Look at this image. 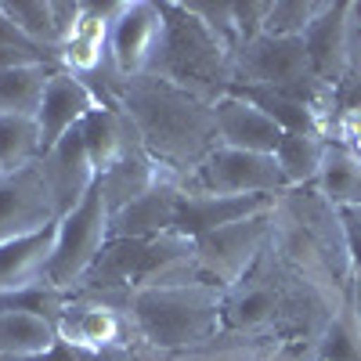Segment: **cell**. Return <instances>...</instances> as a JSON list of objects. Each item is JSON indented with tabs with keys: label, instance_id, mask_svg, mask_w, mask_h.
I'll list each match as a JSON object with an SVG mask.
<instances>
[{
	"label": "cell",
	"instance_id": "20",
	"mask_svg": "<svg viewBox=\"0 0 361 361\" xmlns=\"http://www.w3.org/2000/svg\"><path fill=\"white\" fill-rule=\"evenodd\" d=\"M54 350V318L25 307H0V361H40Z\"/></svg>",
	"mask_w": 361,
	"mask_h": 361
},
{
	"label": "cell",
	"instance_id": "2",
	"mask_svg": "<svg viewBox=\"0 0 361 361\" xmlns=\"http://www.w3.org/2000/svg\"><path fill=\"white\" fill-rule=\"evenodd\" d=\"M130 318L137 329V347H192L224 329V289L214 282L137 289L130 296Z\"/></svg>",
	"mask_w": 361,
	"mask_h": 361
},
{
	"label": "cell",
	"instance_id": "9",
	"mask_svg": "<svg viewBox=\"0 0 361 361\" xmlns=\"http://www.w3.org/2000/svg\"><path fill=\"white\" fill-rule=\"evenodd\" d=\"M119 0H83V15L76 33L69 37V44L58 51V66L66 73H73L76 80H83L94 94L102 98V105L116 109V94H119V80L112 69V54H109V33H112V18H116Z\"/></svg>",
	"mask_w": 361,
	"mask_h": 361
},
{
	"label": "cell",
	"instance_id": "31",
	"mask_svg": "<svg viewBox=\"0 0 361 361\" xmlns=\"http://www.w3.org/2000/svg\"><path fill=\"white\" fill-rule=\"evenodd\" d=\"M80 15H83V0H51V18H54V40H58V51H62V47L69 44V37L76 33Z\"/></svg>",
	"mask_w": 361,
	"mask_h": 361
},
{
	"label": "cell",
	"instance_id": "12",
	"mask_svg": "<svg viewBox=\"0 0 361 361\" xmlns=\"http://www.w3.org/2000/svg\"><path fill=\"white\" fill-rule=\"evenodd\" d=\"M40 170H44V180H47V192L54 199V209H58V221L87 199V192L98 185V170H94V159L87 152V141H83V130H69L54 148L40 156Z\"/></svg>",
	"mask_w": 361,
	"mask_h": 361
},
{
	"label": "cell",
	"instance_id": "7",
	"mask_svg": "<svg viewBox=\"0 0 361 361\" xmlns=\"http://www.w3.org/2000/svg\"><path fill=\"white\" fill-rule=\"evenodd\" d=\"M271 231H275V206L264 209V214H253V217H243L235 224L199 235L195 253H199L202 279L221 289L238 286L253 271V264L264 257V250L271 246Z\"/></svg>",
	"mask_w": 361,
	"mask_h": 361
},
{
	"label": "cell",
	"instance_id": "36",
	"mask_svg": "<svg viewBox=\"0 0 361 361\" xmlns=\"http://www.w3.org/2000/svg\"><path fill=\"white\" fill-rule=\"evenodd\" d=\"M40 361H44V357H40Z\"/></svg>",
	"mask_w": 361,
	"mask_h": 361
},
{
	"label": "cell",
	"instance_id": "15",
	"mask_svg": "<svg viewBox=\"0 0 361 361\" xmlns=\"http://www.w3.org/2000/svg\"><path fill=\"white\" fill-rule=\"evenodd\" d=\"M214 116H217V141L228 148H243V152L275 156V148L286 134L260 105H253L238 90H228L214 102Z\"/></svg>",
	"mask_w": 361,
	"mask_h": 361
},
{
	"label": "cell",
	"instance_id": "16",
	"mask_svg": "<svg viewBox=\"0 0 361 361\" xmlns=\"http://www.w3.org/2000/svg\"><path fill=\"white\" fill-rule=\"evenodd\" d=\"M192 282H206L199 267V253H195V238L180 231L145 238L137 289H166V286H192Z\"/></svg>",
	"mask_w": 361,
	"mask_h": 361
},
{
	"label": "cell",
	"instance_id": "3",
	"mask_svg": "<svg viewBox=\"0 0 361 361\" xmlns=\"http://www.w3.org/2000/svg\"><path fill=\"white\" fill-rule=\"evenodd\" d=\"M163 15H166V33H163V51L156 58L152 76L180 83L209 102L228 94L235 80L231 51H224L209 37V29L195 15H188L180 0H163Z\"/></svg>",
	"mask_w": 361,
	"mask_h": 361
},
{
	"label": "cell",
	"instance_id": "28",
	"mask_svg": "<svg viewBox=\"0 0 361 361\" xmlns=\"http://www.w3.org/2000/svg\"><path fill=\"white\" fill-rule=\"evenodd\" d=\"M336 98L340 112L333 119V130H329V145H340L343 152L361 159V76L350 73L343 83H336Z\"/></svg>",
	"mask_w": 361,
	"mask_h": 361
},
{
	"label": "cell",
	"instance_id": "14",
	"mask_svg": "<svg viewBox=\"0 0 361 361\" xmlns=\"http://www.w3.org/2000/svg\"><path fill=\"white\" fill-rule=\"evenodd\" d=\"M180 199H185L180 177L166 170L141 199H134L130 206L119 209V214H112L109 235L112 238H159V235L177 228Z\"/></svg>",
	"mask_w": 361,
	"mask_h": 361
},
{
	"label": "cell",
	"instance_id": "18",
	"mask_svg": "<svg viewBox=\"0 0 361 361\" xmlns=\"http://www.w3.org/2000/svg\"><path fill=\"white\" fill-rule=\"evenodd\" d=\"M51 246H54V228L0 246V304L25 296V293L47 289Z\"/></svg>",
	"mask_w": 361,
	"mask_h": 361
},
{
	"label": "cell",
	"instance_id": "21",
	"mask_svg": "<svg viewBox=\"0 0 361 361\" xmlns=\"http://www.w3.org/2000/svg\"><path fill=\"white\" fill-rule=\"evenodd\" d=\"M80 130H83L87 152H90V159H94V170L98 173H105L109 166H116L123 156L145 148L141 137H137V130H134V123H130V116L123 109H112V105L90 112L83 123H80Z\"/></svg>",
	"mask_w": 361,
	"mask_h": 361
},
{
	"label": "cell",
	"instance_id": "29",
	"mask_svg": "<svg viewBox=\"0 0 361 361\" xmlns=\"http://www.w3.org/2000/svg\"><path fill=\"white\" fill-rule=\"evenodd\" d=\"M329 0H271L264 33L267 37H307V29L325 15Z\"/></svg>",
	"mask_w": 361,
	"mask_h": 361
},
{
	"label": "cell",
	"instance_id": "30",
	"mask_svg": "<svg viewBox=\"0 0 361 361\" xmlns=\"http://www.w3.org/2000/svg\"><path fill=\"white\" fill-rule=\"evenodd\" d=\"M180 4H185V11L195 15L209 29V37H214L224 51H231V58H235V51L243 47V33H238L231 0H221V4H214V0H180Z\"/></svg>",
	"mask_w": 361,
	"mask_h": 361
},
{
	"label": "cell",
	"instance_id": "4",
	"mask_svg": "<svg viewBox=\"0 0 361 361\" xmlns=\"http://www.w3.org/2000/svg\"><path fill=\"white\" fill-rule=\"evenodd\" d=\"M58 343L80 361H130L137 350V329L130 307L94 296H62L54 311Z\"/></svg>",
	"mask_w": 361,
	"mask_h": 361
},
{
	"label": "cell",
	"instance_id": "17",
	"mask_svg": "<svg viewBox=\"0 0 361 361\" xmlns=\"http://www.w3.org/2000/svg\"><path fill=\"white\" fill-rule=\"evenodd\" d=\"M311 73L322 83H343L350 76V4H329L325 15L307 29Z\"/></svg>",
	"mask_w": 361,
	"mask_h": 361
},
{
	"label": "cell",
	"instance_id": "19",
	"mask_svg": "<svg viewBox=\"0 0 361 361\" xmlns=\"http://www.w3.org/2000/svg\"><path fill=\"white\" fill-rule=\"evenodd\" d=\"M279 195H185L180 199V214H177V228L180 235L199 238L214 228L235 224L243 217L264 214L275 206Z\"/></svg>",
	"mask_w": 361,
	"mask_h": 361
},
{
	"label": "cell",
	"instance_id": "11",
	"mask_svg": "<svg viewBox=\"0 0 361 361\" xmlns=\"http://www.w3.org/2000/svg\"><path fill=\"white\" fill-rule=\"evenodd\" d=\"M58 224V209L47 192L40 163L0 173V246L40 235Z\"/></svg>",
	"mask_w": 361,
	"mask_h": 361
},
{
	"label": "cell",
	"instance_id": "33",
	"mask_svg": "<svg viewBox=\"0 0 361 361\" xmlns=\"http://www.w3.org/2000/svg\"><path fill=\"white\" fill-rule=\"evenodd\" d=\"M37 62H51V58L40 54V51H22V47L0 44V73H4V69H18V66H37ZM51 66H54V62H51Z\"/></svg>",
	"mask_w": 361,
	"mask_h": 361
},
{
	"label": "cell",
	"instance_id": "24",
	"mask_svg": "<svg viewBox=\"0 0 361 361\" xmlns=\"http://www.w3.org/2000/svg\"><path fill=\"white\" fill-rule=\"evenodd\" d=\"M314 188L329 206H336V209L361 206V159L343 152L340 145H329Z\"/></svg>",
	"mask_w": 361,
	"mask_h": 361
},
{
	"label": "cell",
	"instance_id": "25",
	"mask_svg": "<svg viewBox=\"0 0 361 361\" xmlns=\"http://www.w3.org/2000/svg\"><path fill=\"white\" fill-rule=\"evenodd\" d=\"M58 66L37 62V66H18L0 73V116H37L44 87Z\"/></svg>",
	"mask_w": 361,
	"mask_h": 361
},
{
	"label": "cell",
	"instance_id": "13",
	"mask_svg": "<svg viewBox=\"0 0 361 361\" xmlns=\"http://www.w3.org/2000/svg\"><path fill=\"white\" fill-rule=\"evenodd\" d=\"M105 109L102 98L90 90L83 80H76L73 73L66 69H54L47 87H44V98H40V109H37V127H40V145L44 152L54 148L69 130H76L90 112Z\"/></svg>",
	"mask_w": 361,
	"mask_h": 361
},
{
	"label": "cell",
	"instance_id": "1",
	"mask_svg": "<svg viewBox=\"0 0 361 361\" xmlns=\"http://www.w3.org/2000/svg\"><path fill=\"white\" fill-rule=\"evenodd\" d=\"M116 109L130 116L145 152L180 180L221 145L214 102L163 76L123 80Z\"/></svg>",
	"mask_w": 361,
	"mask_h": 361
},
{
	"label": "cell",
	"instance_id": "23",
	"mask_svg": "<svg viewBox=\"0 0 361 361\" xmlns=\"http://www.w3.org/2000/svg\"><path fill=\"white\" fill-rule=\"evenodd\" d=\"M329 141L318 134H282L279 148H275V163L286 177V188H314L322 159H325Z\"/></svg>",
	"mask_w": 361,
	"mask_h": 361
},
{
	"label": "cell",
	"instance_id": "27",
	"mask_svg": "<svg viewBox=\"0 0 361 361\" xmlns=\"http://www.w3.org/2000/svg\"><path fill=\"white\" fill-rule=\"evenodd\" d=\"M8 18L22 29V37L37 51L51 54L58 62V40H54V18H51V0H0ZM62 69V66H58Z\"/></svg>",
	"mask_w": 361,
	"mask_h": 361
},
{
	"label": "cell",
	"instance_id": "6",
	"mask_svg": "<svg viewBox=\"0 0 361 361\" xmlns=\"http://www.w3.org/2000/svg\"><path fill=\"white\" fill-rule=\"evenodd\" d=\"M235 80L231 90H279L304 102L307 87L314 83L311 54L304 37H253L235 51Z\"/></svg>",
	"mask_w": 361,
	"mask_h": 361
},
{
	"label": "cell",
	"instance_id": "35",
	"mask_svg": "<svg viewBox=\"0 0 361 361\" xmlns=\"http://www.w3.org/2000/svg\"><path fill=\"white\" fill-rule=\"evenodd\" d=\"M130 361H137V357H130Z\"/></svg>",
	"mask_w": 361,
	"mask_h": 361
},
{
	"label": "cell",
	"instance_id": "10",
	"mask_svg": "<svg viewBox=\"0 0 361 361\" xmlns=\"http://www.w3.org/2000/svg\"><path fill=\"white\" fill-rule=\"evenodd\" d=\"M166 15L156 0H119L112 33H109V54L119 80L152 76L156 58L163 51Z\"/></svg>",
	"mask_w": 361,
	"mask_h": 361
},
{
	"label": "cell",
	"instance_id": "22",
	"mask_svg": "<svg viewBox=\"0 0 361 361\" xmlns=\"http://www.w3.org/2000/svg\"><path fill=\"white\" fill-rule=\"evenodd\" d=\"M163 173H166V170H163L152 156H148L145 148H137V152L123 156L116 166H109L105 173H98V188H102V195H105L109 214H119L123 206H130L134 199H141Z\"/></svg>",
	"mask_w": 361,
	"mask_h": 361
},
{
	"label": "cell",
	"instance_id": "26",
	"mask_svg": "<svg viewBox=\"0 0 361 361\" xmlns=\"http://www.w3.org/2000/svg\"><path fill=\"white\" fill-rule=\"evenodd\" d=\"M44 156L37 116H0V173L33 166Z\"/></svg>",
	"mask_w": 361,
	"mask_h": 361
},
{
	"label": "cell",
	"instance_id": "34",
	"mask_svg": "<svg viewBox=\"0 0 361 361\" xmlns=\"http://www.w3.org/2000/svg\"><path fill=\"white\" fill-rule=\"evenodd\" d=\"M0 44H8V47H22V51H37L33 44H29V40L22 37V29L8 18L4 4H0ZM40 54H44V51H40ZM47 58H51V54H47ZM51 62H54V58H51ZM54 66H58V62H54Z\"/></svg>",
	"mask_w": 361,
	"mask_h": 361
},
{
	"label": "cell",
	"instance_id": "8",
	"mask_svg": "<svg viewBox=\"0 0 361 361\" xmlns=\"http://www.w3.org/2000/svg\"><path fill=\"white\" fill-rule=\"evenodd\" d=\"M185 195H282L286 177L275 156L217 145L185 180Z\"/></svg>",
	"mask_w": 361,
	"mask_h": 361
},
{
	"label": "cell",
	"instance_id": "32",
	"mask_svg": "<svg viewBox=\"0 0 361 361\" xmlns=\"http://www.w3.org/2000/svg\"><path fill=\"white\" fill-rule=\"evenodd\" d=\"M267 4L271 0H246V4H235V22H238V33H243V44L264 33Z\"/></svg>",
	"mask_w": 361,
	"mask_h": 361
},
{
	"label": "cell",
	"instance_id": "5",
	"mask_svg": "<svg viewBox=\"0 0 361 361\" xmlns=\"http://www.w3.org/2000/svg\"><path fill=\"white\" fill-rule=\"evenodd\" d=\"M109 221H112V214L105 206V195L94 185L73 214H66L54 224V246H51V260H47V289L69 296L83 282V275L98 264V257L112 243Z\"/></svg>",
	"mask_w": 361,
	"mask_h": 361
}]
</instances>
